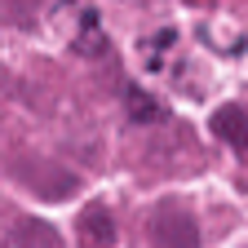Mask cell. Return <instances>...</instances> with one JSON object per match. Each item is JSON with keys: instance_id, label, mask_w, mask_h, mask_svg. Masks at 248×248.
<instances>
[{"instance_id": "7a4b0ae2", "label": "cell", "mask_w": 248, "mask_h": 248, "mask_svg": "<svg viewBox=\"0 0 248 248\" xmlns=\"http://www.w3.org/2000/svg\"><path fill=\"white\" fill-rule=\"evenodd\" d=\"M80 231H84V239H93V244H111V239H115V226H111V217H107L102 204H93V208L80 217Z\"/></svg>"}, {"instance_id": "6da1fadb", "label": "cell", "mask_w": 248, "mask_h": 248, "mask_svg": "<svg viewBox=\"0 0 248 248\" xmlns=\"http://www.w3.org/2000/svg\"><path fill=\"white\" fill-rule=\"evenodd\" d=\"M208 129H213V138H222L239 160H248V111L244 107H217Z\"/></svg>"}, {"instance_id": "277c9868", "label": "cell", "mask_w": 248, "mask_h": 248, "mask_svg": "<svg viewBox=\"0 0 248 248\" xmlns=\"http://www.w3.org/2000/svg\"><path fill=\"white\" fill-rule=\"evenodd\" d=\"M129 115H133V120H160L164 111H160V102H155L151 93H142V89H129Z\"/></svg>"}, {"instance_id": "3957f363", "label": "cell", "mask_w": 248, "mask_h": 248, "mask_svg": "<svg viewBox=\"0 0 248 248\" xmlns=\"http://www.w3.org/2000/svg\"><path fill=\"white\" fill-rule=\"evenodd\" d=\"M76 53H84V58H98V53H107V40H102V31H98V14H84V36L71 45Z\"/></svg>"}]
</instances>
